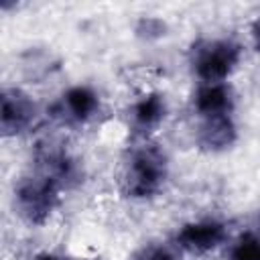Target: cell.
I'll list each match as a JSON object with an SVG mask.
<instances>
[{
    "instance_id": "obj_1",
    "label": "cell",
    "mask_w": 260,
    "mask_h": 260,
    "mask_svg": "<svg viewBox=\"0 0 260 260\" xmlns=\"http://www.w3.org/2000/svg\"><path fill=\"white\" fill-rule=\"evenodd\" d=\"M59 183L51 177L37 173L22 177L14 187V205L18 215L32 223L43 225L59 203Z\"/></svg>"
},
{
    "instance_id": "obj_2",
    "label": "cell",
    "mask_w": 260,
    "mask_h": 260,
    "mask_svg": "<svg viewBox=\"0 0 260 260\" xmlns=\"http://www.w3.org/2000/svg\"><path fill=\"white\" fill-rule=\"evenodd\" d=\"M165 179V154L154 146H146L132 154L124 173V191L130 197H150L162 187Z\"/></svg>"
},
{
    "instance_id": "obj_3",
    "label": "cell",
    "mask_w": 260,
    "mask_h": 260,
    "mask_svg": "<svg viewBox=\"0 0 260 260\" xmlns=\"http://www.w3.org/2000/svg\"><path fill=\"white\" fill-rule=\"evenodd\" d=\"M240 61V47L232 41L205 43L195 55V73L203 83H223Z\"/></svg>"
},
{
    "instance_id": "obj_4",
    "label": "cell",
    "mask_w": 260,
    "mask_h": 260,
    "mask_svg": "<svg viewBox=\"0 0 260 260\" xmlns=\"http://www.w3.org/2000/svg\"><path fill=\"white\" fill-rule=\"evenodd\" d=\"M37 116L35 102L22 89H4L0 98V128L4 136L24 132Z\"/></svg>"
},
{
    "instance_id": "obj_5",
    "label": "cell",
    "mask_w": 260,
    "mask_h": 260,
    "mask_svg": "<svg viewBox=\"0 0 260 260\" xmlns=\"http://www.w3.org/2000/svg\"><path fill=\"white\" fill-rule=\"evenodd\" d=\"M35 160H37L39 173L51 177L59 185H69L79 177L77 160L59 144H53V142L39 144L35 152Z\"/></svg>"
},
{
    "instance_id": "obj_6",
    "label": "cell",
    "mask_w": 260,
    "mask_h": 260,
    "mask_svg": "<svg viewBox=\"0 0 260 260\" xmlns=\"http://www.w3.org/2000/svg\"><path fill=\"white\" fill-rule=\"evenodd\" d=\"M223 240H225V225L213 219L187 223L177 234V244L183 250L197 252V254L217 248Z\"/></svg>"
},
{
    "instance_id": "obj_7",
    "label": "cell",
    "mask_w": 260,
    "mask_h": 260,
    "mask_svg": "<svg viewBox=\"0 0 260 260\" xmlns=\"http://www.w3.org/2000/svg\"><path fill=\"white\" fill-rule=\"evenodd\" d=\"M98 106L100 100L93 89L85 85H75L63 93L55 110L67 122H85L98 112Z\"/></svg>"
},
{
    "instance_id": "obj_8",
    "label": "cell",
    "mask_w": 260,
    "mask_h": 260,
    "mask_svg": "<svg viewBox=\"0 0 260 260\" xmlns=\"http://www.w3.org/2000/svg\"><path fill=\"white\" fill-rule=\"evenodd\" d=\"M197 140L207 150H223V148L232 146L236 140V124H234L232 116L225 114V116L203 118Z\"/></svg>"
},
{
    "instance_id": "obj_9",
    "label": "cell",
    "mask_w": 260,
    "mask_h": 260,
    "mask_svg": "<svg viewBox=\"0 0 260 260\" xmlns=\"http://www.w3.org/2000/svg\"><path fill=\"white\" fill-rule=\"evenodd\" d=\"M232 89L225 83H203L195 93V108L203 118L225 116L232 112Z\"/></svg>"
},
{
    "instance_id": "obj_10",
    "label": "cell",
    "mask_w": 260,
    "mask_h": 260,
    "mask_svg": "<svg viewBox=\"0 0 260 260\" xmlns=\"http://www.w3.org/2000/svg\"><path fill=\"white\" fill-rule=\"evenodd\" d=\"M165 112H167L165 98L160 93H148L140 102H136L132 116L136 126H140L142 130H148V128H154L165 118Z\"/></svg>"
},
{
    "instance_id": "obj_11",
    "label": "cell",
    "mask_w": 260,
    "mask_h": 260,
    "mask_svg": "<svg viewBox=\"0 0 260 260\" xmlns=\"http://www.w3.org/2000/svg\"><path fill=\"white\" fill-rule=\"evenodd\" d=\"M230 260H260V238L254 234H244L232 246Z\"/></svg>"
},
{
    "instance_id": "obj_12",
    "label": "cell",
    "mask_w": 260,
    "mask_h": 260,
    "mask_svg": "<svg viewBox=\"0 0 260 260\" xmlns=\"http://www.w3.org/2000/svg\"><path fill=\"white\" fill-rule=\"evenodd\" d=\"M132 260H177V258H175V254L167 246H162V244H148V246L140 248L132 256Z\"/></svg>"
},
{
    "instance_id": "obj_13",
    "label": "cell",
    "mask_w": 260,
    "mask_h": 260,
    "mask_svg": "<svg viewBox=\"0 0 260 260\" xmlns=\"http://www.w3.org/2000/svg\"><path fill=\"white\" fill-rule=\"evenodd\" d=\"M252 37H254V43H256V47H258V51H260V24H256V26H254Z\"/></svg>"
},
{
    "instance_id": "obj_14",
    "label": "cell",
    "mask_w": 260,
    "mask_h": 260,
    "mask_svg": "<svg viewBox=\"0 0 260 260\" xmlns=\"http://www.w3.org/2000/svg\"><path fill=\"white\" fill-rule=\"evenodd\" d=\"M32 260H59V258H55V256H51V254H41V256H37V258H32Z\"/></svg>"
}]
</instances>
